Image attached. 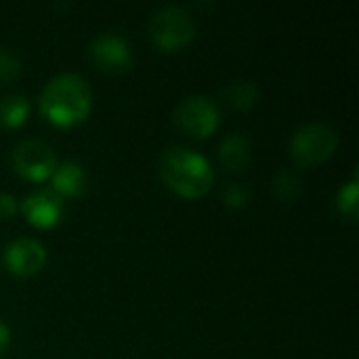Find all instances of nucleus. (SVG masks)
Returning <instances> with one entry per match:
<instances>
[{
  "label": "nucleus",
  "instance_id": "obj_1",
  "mask_svg": "<svg viewBox=\"0 0 359 359\" xmlns=\"http://www.w3.org/2000/svg\"><path fill=\"white\" fill-rule=\"evenodd\" d=\"M93 107V90L80 74H59L50 78L40 95L42 116L59 128L82 124Z\"/></svg>",
  "mask_w": 359,
  "mask_h": 359
},
{
  "label": "nucleus",
  "instance_id": "obj_2",
  "mask_svg": "<svg viewBox=\"0 0 359 359\" xmlns=\"http://www.w3.org/2000/svg\"><path fill=\"white\" fill-rule=\"evenodd\" d=\"M160 177L170 191L185 200L204 198L215 183L208 160L187 147H168L162 154Z\"/></svg>",
  "mask_w": 359,
  "mask_h": 359
},
{
  "label": "nucleus",
  "instance_id": "obj_3",
  "mask_svg": "<svg viewBox=\"0 0 359 359\" xmlns=\"http://www.w3.org/2000/svg\"><path fill=\"white\" fill-rule=\"evenodd\" d=\"M339 147V133L322 122L299 128L290 141V156L299 168H313L326 162Z\"/></svg>",
  "mask_w": 359,
  "mask_h": 359
},
{
  "label": "nucleus",
  "instance_id": "obj_4",
  "mask_svg": "<svg viewBox=\"0 0 359 359\" xmlns=\"http://www.w3.org/2000/svg\"><path fill=\"white\" fill-rule=\"evenodd\" d=\"M196 36V25L189 13L181 6H164L149 19V38L162 53L185 48Z\"/></svg>",
  "mask_w": 359,
  "mask_h": 359
},
{
  "label": "nucleus",
  "instance_id": "obj_5",
  "mask_svg": "<svg viewBox=\"0 0 359 359\" xmlns=\"http://www.w3.org/2000/svg\"><path fill=\"white\" fill-rule=\"evenodd\" d=\"M172 122L179 128V133L187 137L208 139L210 135H215V130L221 124V111L210 97L194 95L177 105L172 114Z\"/></svg>",
  "mask_w": 359,
  "mask_h": 359
},
{
  "label": "nucleus",
  "instance_id": "obj_6",
  "mask_svg": "<svg viewBox=\"0 0 359 359\" xmlns=\"http://www.w3.org/2000/svg\"><path fill=\"white\" fill-rule=\"evenodd\" d=\"M11 162H13L15 172L32 183L50 179V175L57 168V156H55L53 147L38 139L19 141L13 147Z\"/></svg>",
  "mask_w": 359,
  "mask_h": 359
},
{
  "label": "nucleus",
  "instance_id": "obj_7",
  "mask_svg": "<svg viewBox=\"0 0 359 359\" xmlns=\"http://www.w3.org/2000/svg\"><path fill=\"white\" fill-rule=\"evenodd\" d=\"M93 63L109 74H124L133 67V50L124 38L118 34H101L90 42Z\"/></svg>",
  "mask_w": 359,
  "mask_h": 359
},
{
  "label": "nucleus",
  "instance_id": "obj_8",
  "mask_svg": "<svg viewBox=\"0 0 359 359\" xmlns=\"http://www.w3.org/2000/svg\"><path fill=\"white\" fill-rule=\"evenodd\" d=\"M4 265L17 278H32L46 265V250L32 238H17L4 248Z\"/></svg>",
  "mask_w": 359,
  "mask_h": 359
},
{
  "label": "nucleus",
  "instance_id": "obj_9",
  "mask_svg": "<svg viewBox=\"0 0 359 359\" xmlns=\"http://www.w3.org/2000/svg\"><path fill=\"white\" fill-rule=\"evenodd\" d=\"M63 210H65L63 208V200L53 189L32 191L23 200V204H21V212L38 229H50V227H55L61 221Z\"/></svg>",
  "mask_w": 359,
  "mask_h": 359
},
{
  "label": "nucleus",
  "instance_id": "obj_10",
  "mask_svg": "<svg viewBox=\"0 0 359 359\" xmlns=\"http://www.w3.org/2000/svg\"><path fill=\"white\" fill-rule=\"evenodd\" d=\"M50 183H53V191L61 200L78 198V196H82V191L86 187V175L78 162H63L50 175Z\"/></svg>",
  "mask_w": 359,
  "mask_h": 359
},
{
  "label": "nucleus",
  "instance_id": "obj_11",
  "mask_svg": "<svg viewBox=\"0 0 359 359\" xmlns=\"http://www.w3.org/2000/svg\"><path fill=\"white\" fill-rule=\"evenodd\" d=\"M252 158V145L246 135L233 133L219 147V162L227 170H242Z\"/></svg>",
  "mask_w": 359,
  "mask_h": 359
},
{
  "label": "nucleus",
  "instance_id": "obj_12",
  "mask_svg": "<svg viewBox=\"0 0 359 359\" xmlns=\"http://www.w3.org/2000/svg\"><path fill=\"white\" fill-rule=\"evenodd\" d=\"M29 116V101L21 95H8L0 99V126L19 128Z\"/></svg>",
  "mask_w": 359,
  "mask_h": 359
},
{
  "label": "nucleus",
  "instance_id": "obj_13",
  "mask_svg": "<svg viewBox=\"0 0 359 359\" xmlns=\"http://www.w3.org/2000/svg\"><path fill=\"white\" fill-rule=\"evenodd\" d=\"M257 97H259V88L250 80H236L223 88V99L227 101V105H231L233 109H240V111L255 107Z\"/></svg>",
  "mask_w": 359,
  "mask_h": 359
},
{
  "label": "nucleus",
  "instance_id": "obj_14",
  "mask_svg": "<svg viewBox=\"0 0 359 359\" xmlns=\"http://www.w3.org/2000/svg\"><path fill=\"white\" fill-rule=\"evenodd\" d=\"M273 196L284 204H294L301 196V181L292 170H280L273 177Z\"/></svg>",
  "mask_w": 359,
  "mask_h": 359
},
{
  "label": "nucleus",
  "instance_id": "obj_15",
  "mask_svg": "<svg viewBox=\"0 0 359 359\" xmlns=\"http://www.w3.org/2000/svg\"><path fill=\"white\" fill-rule=\"evenodd\" d=\"M358 179L353 177L347 185L341 187L339 196H337V208L343 217H347L351 223L358 221L359 215V202H358Z\"/></svg>",
  "mask_w": 359,
  "mask_h": 359
},
{
  "label": "nucleus",
  "instance_id": "obj_16",
  "mask_svg": "<svg viewBox=\"0 0 359 359\" xmlns=\"http://www.w3.org/2000/svg\"><path fill=\"white\" fill-rule=\"evenodd\" d=\"M223 202L229 208H244L250 202V191L240 183H229L223 189Z\"/></svg>",
  "mask_w": 359,
  "mask_h": 359
},
{
  "label": "nucleus",
  "instance_id": "obj_17",
  "mask_svg": "<svg viewBox=\"0 0 359 359\" xmlns=\"http://www.w3.org/2000/svg\"><path fill=\"white\" fill-rule=\"evenodd\" d=\"M21 74V65L19 61L8 53L0 48V84H11L19 78Z\"/></svg>",
  "mask_w": 359,
  "mask_h": 359
},
{
  "label": "nucleus",
  "instance_id": "obj_18",
  "mask_svg": "<svg viewBox=\"0 0 359 359\" xmlns=\"http://www.w3.org/2000/svg\"><path fill=\"white\" fill-rule=\"evenodd\" d=\"M19 210L17 200L11 194H0V219H11Z\"/></svg>",
  "mask_w": 359,
  "mask_h": 359
},
{
  "label": "nucleus",
  "instance_id": "obj_19",
  "mask_svg": "<svg viewBox=\"0 0 359 359\" xmlns=\"http://www.w3.org/2000/svg\"><path fill=\"white\" fill-rule=\"evenodd\" d=\"M8 345H11V328L4 322H0V358L6 353Z\"/></svg>",
  "mask_w": 359,
  "mask_h": 359
}]
</instances>
